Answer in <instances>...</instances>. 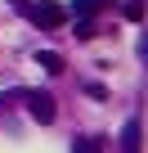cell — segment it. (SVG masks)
<instances>
[{"label": "cell", "mask_w": 148, "mask_h": 153, "mask_svg": "<svg viewBox=\"0 0 148 153\" xmlns=\"http://www.w3.org/2000/svg\"><path fill=\"white\" fill-rule=\"evenodd\" d=\"M27 18L36 23V27H63V18H67V9L63 5H54V0H40V5H27Z\"/></svg>", "instance_id": "cell-1"}, {"label": "cell", "mask_w": 148, "mask_h": 153, "mask_svg": "<svg viewBox=\"0 0 148 153\" xmlns=\"http://www.w3.org/2000/svg\"><path fill=\"white\" fill-rule=\"evenodd\" d=\"M72 153H103V140H99V135H85V140L72 144Z\"/></svg>", "instance_id": "cell-4"}, {"label": "cell", "mask_w": 148, "mask_h": 153, "mask_svg": "<svg viewBox=\"0 0 148 153\" xmlns=\"http://www.w3.org/2000/svg\"><path fill=\"white\" fill-rule=\"evenodd\" d=\"M36 63H40L45 72H63V59H58L54 50H40V54H36Z\"/></svg>", "instance_id": "cell-5"}, {"label": "cell", "mask_w": 148, "mask_h": 153, "mask_svg": "<svg viewBox=\"0 0 148 153\" xmlns=\"http://www.w3.org/2000/svg\"><path fill=\"white\" fill-rule=\"evenodd\" d=\"M77 36H81V41H90V36H94V23H90V18H81V23H77Z\"/></svg>", "instance_id": "cell-7"}, {"label": "cell", "mask_w": 148, "mask_h": 153, "mask_svg": "<svg viewBox=\"0 0 148 153\" xmlns=\"http://www.w3.org/2000/svg\"><path fill=\"white\" fill-rule=\"evenodd\" d=\"M108 5V0H77V5H72V14H81V18H90V14H99Z\"/></svg>", "instance_id": "cell-6"}, {"label": "cell", "mask_w": 148, "mask_h": 153, "mask_svg": "<svg viewBox=\"0 0 148 153\" xmlns=\"http://www.w3.org/2000/svg\"><path fill=\"white\" fill-rule=\"evenodd\" d=\"M27 113H32L36 122H54V99H49L45 90H32V95H27Z\"/></svg>", "instance_id": "cell-2"}, {"label": "cell", "mask_w": 148, "mask_h": 153, "mask_svg": "<svg viewBox=\"0 0 148 153\" xmlns=\"http://www.w3.org/2000/svg\"><path fill=\"white\" fill-rule=\"evenodd\" d=\"M121 149H126V153H139V122H126V131H121Z\"/></svg>", "instance_id": "cell-3"}]
</instances>
